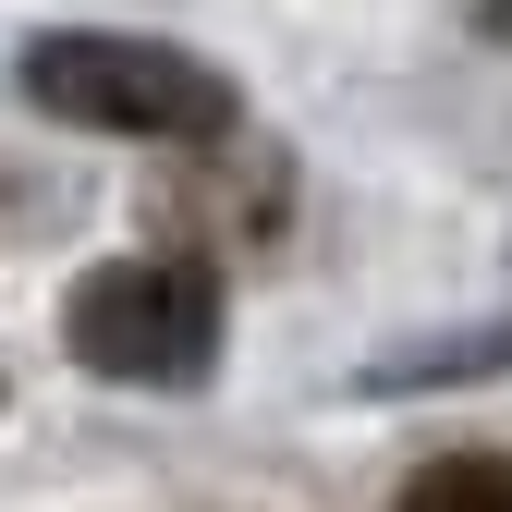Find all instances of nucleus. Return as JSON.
<instances>
[{
	"mask_svg": "<svg viewBox=\"0 0 512 512\" xmlns=\"http://www.w3.org/2000/svg\"><path fill=\"white\" fill-rule=\"evenodd\" d=\"M25 98L74 135H122V147H208L232 135V74H208L196 49L122 37V25H74L25 49Z\"/></svg>",
	"mask_w": 512,
	"mask_h": 512,
	"instance_id": "obj_1",
	"label": "nucleus"
},
{
	"mask_svg": "<svg viewBox=\"0 0 512 512\" xmlns=\"http://www.w3.org/2000/svg\"><path fill=\"white\" fill-rule=\"evenodd\" d=\"M61 342H74V366L122 378V391H196L220 366V281L196 256H110V269L74 281Z\"/></svg>",
	"mask_w": 512,
	"mask_h": 512,
	"instance_id": "obj_2",
	"label": "nucleus"
},
{
	"mask_svg": "<svg viewBox=\"0 0 512 512\" xmlns=\"http://www.w3.org/2000/svg\"><path fill=\"white\" fill-rule=\"evenodd\" d=\"M403 512H512V452H439V464H415Z\"/></svg>",
	"mask_w": 512,
	"mask_h": 512,
	"instance_id": "obj_3",
	"label": "nucleus"
},
{
	"mask_svg": "<svg viewBox=\"0 0 512 512\" xmlns=\"http://www.w3.org/2000/svg\"><path fill=\"white\" fill-rule=\"evenodd\" d=\"M488 13H500V25H512V0H488Z\"/></svg>",
	"mask_w": 512,
	"mask_h": 512,
	"instance_id": "obj_4",
	"label": "nucleus"
}]
</instances>
